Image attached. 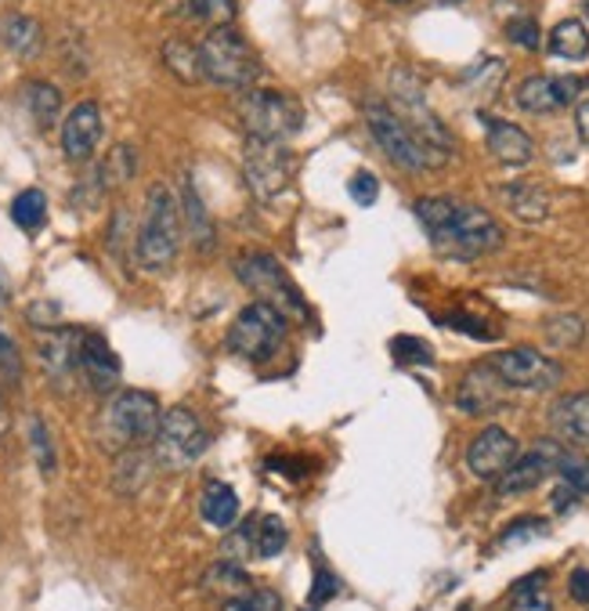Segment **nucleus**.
Returning a JSON list of instances; mask_svg holds the SVG:
<instances>
[{"instance_id":"nucleus-54","label":"nucleus","mask_w":589,"mask_h":611,"mask_svg":"<svg viewBox=\"0 0 589 611\" xmlns=\"http://www.w3.org/2000/svg\"><path fill=\"white\" fill-rule=\"evenodd\" d=\"M582 8H586V15H589V0H582Z\"/></svg>"},{"instance_id":"nucleus-47","label":"nucleus","mask_w":589,"mask_h":611,"mask_svg":"<svg viewBox=\"0 0 589 611\" xmlns=\"http://www.w3.org/2000/svg\"><path fill=\"white\" fill-rule=\"evenodd\" d=\"M568 593L575 604H589V568H575L568 579Z\"/></svg>"},{"instance_id":"nucleus-12","label":"nucleus","mask_w":589,"mask_h":611,"mask_svg":"<svg viewBox=\"0 0 589 611\" xmlns=\"http://www.w3.org/2000/svg\"><path fill=\"white\" fill-rule=\"evenodd\" d=\"M492 362V369L503 377L507 388H521V391H554L560 384V366L554 358H546L535 347H507L499 352Z\"/></svg>"},{"instance_id":"nucleus-11","label":"nucleus","mask_w":589,"mask_h":611,"mask_svg":"<svg viewBox=\"0 0 589 611\" xmlns=\"http://www.w3.org/2000/svg\"><path fill=\"white\" fill-rule=\"evenodd\" d=\"M246 181L257 199H279L290 189L293 178V156L286 142H265V138H246Z\"/></svg>"},{"instance_id":"nucleus-19","label":"nucleus","mask_w":589,"mask_h":611,"mask_svg":"<svg viewBox=\"0 0 589 611\" xmlns=\"http://www.w3.org/2000/svg\"><path fill=\"white\" fill-rule=\"evenodd\" d=\"M481 123H485V142H488V153H492L503 167H529L532 156H535V145L529 138V131H521L518 123L510 120H496V116H485L481 112Z\"/></svg>"},{"instance_id":"nucleus-38","label":"nucleus","mask_w":589,"mask_h":611,"mask_svg":"<svg viewBox=\"0 0 589 611\" xmlns=\"http://www.w3.org/2000/svg\"><path fill=\"white\" fill-rule=\"evenodd\" d=\"M221 611H282V597L275 590H243L232 593Z\"/></svg>"},{"instance_id":"nucleus-27","label":"nucleus","mask_w":589,"mask_h":611,"mask_svg":"<svg viewBox=\"0 0 589 611\" xmlns=\"http://www.w3.org/2000/svg\"><path fill=\"white\" fill-rule=\"evenodd\" d=\"M163 62H167V69H170L178 80H185V84L207 80V73H203V55H199V47L188 44V41H167V44H163Z\"/></svg>"},{"instance_id":"nucleus-4","label":"nucleus","mask_w":589,"mask_h":611,"mask_svg":"<svg viewBox=\"0 0 589 611\" xmlns=\"http://www.w3.org/2000/svg\"><path fill=\"white\" fill-rule=\"evenodd\" d=\"M203 55V73L210 84L235 87V91H249L260 77V58L254 47L246 44V36L235 26H218L207 33V41L199 44Z\"/></svg>"},{"instance_id":"nucleus-40","label":"nucleus","mask_w":589,"mask_h":611,"mask_svg":"<svg viewBox=\"0 0 589 611\" xmlns=\"http://www.w3.org/2000/svg\"><path fill=\"white\" fill-rule=\"evenodd\" d=\"M582 319H575V315H554L546 322V341L554 344V347H575L582 341Z\"/></svg>"},{"instance_id":"nucleus-13","label":"nucleus","mask_w":589,"mask_h":611,"mask_svg":"<svg viewBox=\"0 0 589 611\" xmlns=\"http://www.w3.org/2000/svg\"><path fill=\"white\" fill-rule=\"evenodd\" d=\"M560 456H564V445L554 438H538L529 453H518V459L499 474V496H521V492H532L535 485H543L546 478H554L557 467H560Z\"/></svg>"},{"instance_id":"nucleus-46","label":"nucleus","mask_w":589,"mask_h":611,"mask_svg":"<svg viewBox=\"0 0 589 611\" xmlns=\"http://www.w3.org/2000/svg\"><path fill=\"white\" fill-rule=\"evenodd\" d=\"M336 590H341V582H336L330 576V568H315V586H311V604H325L330 597H336Z\"/></svg>"},{"instance_id":"nucleus-28","label":"nucleus","mask_w":589,"mask_h":611,"mask_svg":"<svg viewBox=\"0 0 589 611\" xmlns=\"http://www.w3.org/2000/svg\"><path fill=\"white\" fill-rule=\"evenodd\" d=\"M549 52L568 62H582L589 55V33L579 19H564L549 33Z\"/></svg>"},{"instance_id":"nucleus-23","label":"nucleus","mask_w":589,"mask_h":611,"mask_svg":"<svg viewBox=\"0 0 589 611\" xmlns=\"http://www.w3.org/2000/svg\"><path fill=\"white\" fill-rule=\"evenodd\" d=\"M503 203H507V210L518 221H524V224H538V221H546V214H549V196L538 189V185H532V181H513V185H503Z\"/></svg>"},{"instance_id":"nucleus-14","label":"nucleus","mask_w":589,"mask_h":611,"mask_svg":"<svg viewBox=\"0 0 589 611\" xmlns=\"http://www.w3.org/2000/svg\"><path fill=\"white\" fill-rule=\"evenodd\" d=\"M507 391L510 388L492 369V362H478V366H470L467 373H463V380L456 388V406L467 416H488L507 402Z\"/></svg>"},{"instance_id":"nucleus-29","label":"nucleus","mask_w":589,"mask_h":611,"mask_svg":"<svg viewBox=\"0 0 589 611\" xmlns=\"http://www.w3.org/2000/svg\"><path fill=\"white\" fill-rule=\"evenodd\" d=\"M44 218H47V196L41 189H26L15 196V203H11V221H15L22 232H41Z\"/></svg>"},{"instance_id":"nucleus-33","label":"nucleus","mask_w":589,"mask_h":611,"mask_svg":"<svg viewBox=\"0 0 589 611\" xmlns=\"http://www.w3.org/2000/svg\"><path fill=\"white\" fill-rule=\"evenodd\" d=\"M391 355L398 366H434V347L423 341V336H412V333L394 336Z\"/></svg>"},{"instance_id":"nucleus-5","label":"nucleus","mask_w":589,"mask_h":611,"mask_svg":"<svg viewBox=\"0 0 589 611\" xmlns=\"http://www.w3.org/2000/svg\"><path fill=\"white\" fill-rule=\"evenodd\" d=\"M431 243L437 246V254H445V257L474 260L503 246V229H499V221L492 214H485L481 207L456 203L453 218H448L437 232H431Z\"/></svg>"},{"instance_id":"nucleus-20","label":"nucleus","mask_w":589,"mask_h":611,"mask_svg":"<svg viewBox=\"0 0 589 611\" xmlns=\"http://www.w3.org/2000/svg\"><path fill=\"white\" fill-rule=\"evenodd\" d=\"M80 369H84V377L87 384L98 391V395H109L112 388L120 384V355L112 352L105 336H98V333H84V347H80Z\"/></svg>"},{"instance_id":"nucleus-26","label":"nucleus","mask_w":589,"mask_h":611,"mask_svg":"<svg viewBox=\"0 0 589 611\" xmlns=\"http://www.w3.org/2000/svg\"><path fill=\"white\" fill-rule=\"evenodd\" d=\"M510 611H554V597H549V576L546 571H532L510 590Z\"/></svg>"},{"instance_id":"nucleus-34","label":"nucleus","mask_w":589,"mask_h":611,"mask_svg":"<svg viewBox=\"0 0 589 611\" xmlns=\"http://www.w3.org/2000/svg\"><path fill=\"white\" fill-rule=\"evenodd\" d=\"M30 445H33V459H36V467H41L44 478H52L55 467H58V456H55V442H52V434H47V423L41 416H33L30 420Z\"/></svg>"},{"instance_id":"nucleus-18","label":"nucleus","mask_w":589,"mask_h":611,"mask_svg":"<svg viewBox=\"0 0 589 611\" xmlns=\"http://www.w3.org/2000/svg\"><path fill=\"white\" fill-rule=\"evenodd\" d=\"M102 142V109L98 102H77L62 123V153L69 159H87Z\"/></svg>"},{"instance_id":"nucleus-49","label":"nucleus","mask_w":589,"mask_h":611,"mask_svg":"<svg viewBox=\"0 0 589 611\" xmlns=\"http://www.w3.org/2000/svg\"><path fill=\"white\" fill-rule=\"evenodd\" d=\"M575 500H579V492H571L568 485L560 481V489L554 492V510H557V514H568V510L575 507Z\"/></svg>"},{"instance_id":"nucleus-51","label":"nucleus","mask_w":589,"mask_h":611,"mask_svg":"<svg viewBox=\"0 0 589 611\" xmlns=\"http://www.w3.org/2000/svg\"><path fill=\"white\" fill-rule=\"evenodd\" d=\"M8 301V279H4V268H0V304Z\"/></svg>"},{"instance_id":"nucleus-10","label":"nucleus","mask_w":589,"mask_h":611,"mask_svg":"<svg viewBox=\"0 0 589 611\" xmlns=\"http://www.w3.org/2000/svg\"><path fill=\"white\" fill-rule=\"evenodd\" d=\"M391 102H394L391 109L409 123V131L416 134L420 142H427L431 148H437V153L448 156V148H453V138H448L445 123L427 109L423 87L416 84V77H412V73L398 69L394 77H391Z\"/></svg>"},{"instance_id":"nucleus-9","label":"nucleus","mask_w":589,"mask_h":611,"mask_svg":"<svg viewBox=\"0 0 589 611\" xmlns=\"http://www.w3.org/2000/svg\"><path fill=\"white\" fill-rule=\"evenodd\" d=\"M163 409L148 391H120L105 409V431L116 445H142L156 438Z\"/></svg>"},{"instance_id":"nucleus-3","label":"nucleus","mask_w":589,"mask_h":611,"mask_svg":"<svg viewBox=\"0 0 589 611\" xmlns=\"http://www.w3.org/2000/svg\"><path fill=\"white\" fill-rule=\"evenodd\" d=\"M366 123L373 142L384 148V156L391 159L394 167H402L409 174H423L445 164V153H437L427 142H420L416 134L409 131V123L398 116L391 105L384 102H369L366 105Z\"/></svg>"},{"instance_id":"nucleus-37","label":"nucleus","mask_w":589,"mask_h":611,"mask_svg":"<svg viewBox=\"0 0 589 611\" xmlns=\"http://www.w3.org/2000/svg\"><path fill=\"white\" fill-rule=\"evenodd\" d=\"M416 218H420V224L423 229H427V235L431 232H437L442 229V224L453 218V210H456V199H448V196H427V199H416Z\"/></svg>"},{"instance_id":"nucleus-17","label":"nucleus","mask_w":589,"mask_h":611,"mask_svg":"<svg viewBox=\"0 0 589 611\" xmlns=\"http://www.w3.org/2000/svg\"><path fill=\"white\" fill-rule=\"evenodd\" d=\"M80 347H84L80 330H44L41 341H36V355H41L47 377L55 384H66L80 369Z\"/></svg>"},{"instance_id":"nucleus-35","label":"nucleus","mask_w":589,"mask_h":611,"mask_svg":"<svg viewBox=\"0 0 589 611\" xmlns=\"http://www.w3.org/2000/svg\"><path fill=\"white\" fill-rule=\"evenodd\" d=\"M286 543H290V529H286V521H279L275 514L260 518V525H257V554L260 557H279L286 551Z\"/></svg>"},{"instance_id":"nucleus-39","label":"nucleus","mask_w":589,"mask_h":611,"mask_svg":"<svg viewBox=\"0 0 589 611\" xmlns=\"http://www.w3.org/2000/svg\"><path fill=\"white\" fill-rule=\"evenodd\" d=\"M557 478L568 485L571 492L589 496V456H582V453H564L560 456V467H557Z\"/></svg>"},{"instance_id":"nucleus-30","label":"nucleus","mask_w":589,"mask_h":611,"mask_svg":"<svg viewBox=\"0 0 589 611\" xmlns=\"http://www.w3.org/2000/svg\"><path fill=\"white\" fill-rule=\"evenodd\" d=\"M26 105L33 112L36 127H52V123L58 120V112H62L58 87H52V84H30L26 87Z\"/></svg>"},{"instance_id":"nucleus-52","label":"nucleus","mask_w":589,"mask_h":611,"mask_svg":"<svg viewBox=\"0 0 589 611\" xmlns=\"http://www.w3.org/2000/svg\"><path fill=\"white\" fill-rule=\"evenodd\" d=\"M387 4H409V0H387Z\"/></svg>"},{"instance_id":"nucleus-42","label":"nucleus","mask_w":589,"mask_h":611,"mask_svg":"<svg viewBox=\"0 0 589 611\" xmlns=\"http://www.w3.org/2000/svg\"><path fill=\"white\" fill-rule=\"evenodd\" d=\"M546 532H549L546 521H538V518H521V521H513L510 529H503V535H499V546H521V543L543 540Z\"/></svg>"},{"instance_id":"nucleus-36","label":"nucleus","mask_w":589,"mask_h":611,"mask_svg":"<svg viewBox=\"0 0 589 611\" xmlns=\"http://www.w3.org/2000/svg\"><path fill=\"white\" fill-rule=\"evenodd\" d=\"M207 586H218L224 597H232V593L249 590V576L235 565V560H218V565L207 571Z\"/></svg>"},{"instance_id":"nucleus-7","label":"nucleus","mask_w":589,"mask_h":611,"mask_svg":"<svg viewBox=\"0 0 589 611\" xmlns=\"http://www.w3.org/2000/svg\"><path fill=\"white\" fill-rule=\"evenodd\" d=\"M286 330H290V322H286L279 311L254 301V304H246L229 326V347L246 362H268L282 347Z\"/></svg>"},{"instance_id":"nucleus-25","label":"nucleus","mask_w":589,"mask_h":611,"mask_svg":"<svg viewBox=\"0 0 589 611\" xmlns=\"http://www.w3.org/2000/svg\"><path fill=\"white\" fill-rule=\"evenodd\" d=\"M181 192H185L181 196V203H185V214H181L185 229H188V235H192V243L199 246V254H210V251H214V221H210L203 199H199L192 181H185Z\"/></svg>"},{"instance_id":"nucleus-43","label":"nucleus","mask_w":589,"mask_h":611,"mask_svg":"<svg viewBox=\"0 0 589 611\" xmlns=\"http://www.w3.org/2000/svg\"><path fill=\"white\" fill-rule=\"evenodd\" d=\"M347 192L358 207H373L376 199H380V178L369 174V170H355L351 174V181H347Z\"/></svg>"},{"instance_id":"nucleus-45","label":"nucleus","mask_w":589,"mask_h":611,"mask_svg":"<svg viewBox=\"0 0 589 611\" xmlns=\"http://www.w3.org/2000/svg\"><path fill=\"white\" fill-rule=\"evenodd\" d=\"M507 36L524 52H538V44H543V33H538L535 19H510L507 22Z\"/></svg>"},{"instance_id":"nucleus-21","label":"nucleus","mask_w":589,"mask_h":611,"mask_svg":"<svg viewBox=\"0 0 589 611\" xmlns=\"http://www.w3.org/2000/svg\"><path fill=\"white\" fill-rule=\"evenodd\" d=\"M549 423L560 438H568L575 445H589V391L564 395L549 409Z\"/></svg>"},{"instance_id":"nucleus-6","label":"nucleus","mask_w":589,"mask_h":611,"mask_svg":"<svg viewBox=\"0 0 589 611\" xmlns=\"http://www.w3.org/2000/svg\"><path fill=\"white\" fill-rule=\"evenodd\" d=\"M240 116L246 123V138H265V142H286L304 123V112H300L297 98H290L286 91H275V87H249L240 102Z\"/></svg>"},{"instance_id":"nucleus-32","label":"nucleus","mask_w":589,"mask_h":611,"mask_svg":"<svg viewBox=\"0 0 589 611\" xmlns=\"http://www.w3.org/2000/svg\"><path fill=\"white\" fill-rule=\"evenodd\" d=\"M185 15L192 22H203V26H232L235 19V0H188Z\"/></svg>"},{"instance_id":"nucleus-22","label":"nucleus","mask_w":589,"mask_h":611,"mask_svg":"<svg viewBox=\"0 0 589 611\" xmlns=\"http://www.w3.org/2000/svg\"><path fill=\"white\" fill-rule=\"evenodd\" d=\"M240 496H235L232 485L224 481H210L203 489V500H199V518L207 521L210 529H232L240 521Z\"/></svg>"},{"instance_id":"nucleus-16","label":"nucleus","mask_w":589,"mask_h":611,"mask_svg":"<svg viewBox=\"0 0 589 611\" xmlns=\"http://www.w3.org/2000/svg\"><path fill=\"white\" fill-rule=\"evenodd\" d=\"M513 459H518V442L503 427H485L478 438L467 445V467L485 481H496Z\"/></svg>"},{"instance_id":"nucleus-8","label":"nucleus","mask_w":589,"mask_h":611,"mask_svg":"<svg viewBox=\"0 0 589 611\" xmlns=\"http://www.w3.org/2000/svg\"><path fill=\"white\" fill-rule=\"evenodd\" d=\"M210 448V431L192 409L174 406L159 416L156 427V459L167 467H188L196 464Z\"/></svg>"},{"instance_id":"nucleus-31","label":"nucleus","mask_w":589,"mask_h":611,"mask_svg":"<svg viewBox=\"0 0 589 611\" xmlns=\"http://www.w3.org/2000/svg\"><path fill=\"white\" fill-rule=\"evenodd\" d=\"M137 174V153L131 145H116L102 164V185L105 189H120Z\"/></svg>"},{"instance_id":"nucleus-1","label":"nucleus","mask_w":589,"mask_h":611,"mask_svg":"<svg viewBox=\"0 0 589 611\" xmlns=\"http://www.w3.org/2000/svg\"><path fill=\"white\" fill-rule=\"evenodd\" d=\"M181 246V210L167 185H153L145 199V218L137 224L134 257L145 271H163L174 265Z\"/></svg>"},{"instance_id":"nucleus-2","label":"nucleus","mask_w":589,"mask_h":611,"mask_svg":"<svg viewBox=\"0 0 589 611\" xmlns=\"http://www.w3.org/2000/svg\"><path fill=\"white\" fill-rule=\"evenodd\" d=\"M235 279H240L260 304H268V308L279 311L286 322H308L304 293L297 290V282L290 279V271H286L271 254H265V251L240 254V257H235Z\"/></svg>"},{"instance_id":"nucleus-44","label":"nucleus","mask_w":589,"mask_h":611,"mask_svg":"<svg viewBox=\"0 0 589 611\" xmlns=\"http://www.w3.org/2000/svg\"><path fill=\"white\" fill-rule=\"evenodd\" d=\"M0 380L8 384H19L22 380V358H19V347L15 341L0 330Z\"/></svg>"},{"instance_id":"nucleus-53","label":"nucleus","mask_w":589,"mask_h":611,"mask_svg":"<svg viewBox=\"0 0 589 611\" xmlns=\"http://www.w3.org/2000/svg\"><path fill=\"white\" fill-rule=\"evenodd\" d=\"M442 4H459V0H442Z\"/></svg>"},{"instance_id":"nucleus-48","label":"nucleus","mask_w":589,"mask_h":611,"mask_svg":"<svg viewBox=\"0 0 589 611\" xmlns=\"http://www.w3.org/2000/svg\"><path fill=\"white\" fill-rule=\"evenodd\" d=\"M448 326H456V330H467L474 341H492V330L485 326L481 319H470V315H456V319H448Z\"/></svg>"},{"instance_id":"nucleus-24","label":"nucleus","mask_w":589,"mask_h":611,"mask_svg":"<svg viewBox=\"0 0 589 611\" xmlns=\"http://www.w3.org/2000/svg\"><path fill=\"white\" fill-rule=\"evenodd\" d=\"M0 36H4L8 52L22 62H30L44 52V30H41V22L30 15H8L4 26H0Z\"/></svg>"},{"instance_id":"nucleus-15","label":"nucleus","mask_w":589,"mask_h":611,"mask_svg":"<svg viewBox=\"0 0 589 611\" xmlns=\"http://www.w3.org/2000/svg\"><path fill=\"white\" fill-rule=\"evenodd\" d=\"M589 87V77H543L535 73L518 87V105L524 112H557L564 105L579 102V95Z\"/></svg>"},{"instance_id":"nucleus-50","label":"nucleus","mask_w":589,"mask_h":611,"mask_svg":"<svg viewBox=\"0 0 589 611\" xmlns=\"http://www.w3.org/2000/svg\"><path fill=\"white\" fill-rule=\"evenodd\" d=\"M575 127H579L582 142L589 145V98H582V102L575 105Z\"/></svg>"},{"instance_id":"nucleus-41","label":"nucleus","mask_w":589,"mask_h":611,"mask_svg":"<svg viewBox=\"0 0 589 611\" xmlns=\"http://www.w3.org/2000/svg\"><path fill=\"white\" fill-rule=\"evenodd\" d=\"M249 554H257V525L254 521H243V525L224 540V557L240 565V560H249Z\"/></svg>"}]
</instances>
